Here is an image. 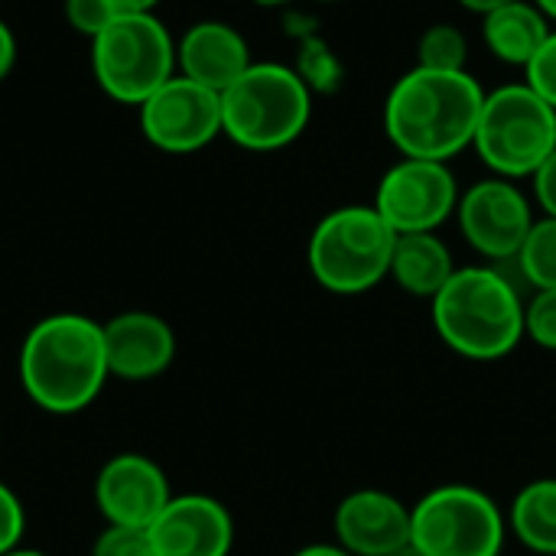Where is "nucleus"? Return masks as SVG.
<instances>
[{
    "instance_id": "1",
    "label": "nucleus",
    "mask_w": 556,
    "mask_h": 556,
    "mask_svg": "<svg viewBox=\"0 0 556 556\" xmlns=\"http://www.w3.org/2000/svg\"><path fill=\"white\" fill-rule=\"evenodd\" d=\"M485 104L469 72H433L414 65L394 81L384 101V130L401 156L450 163L476 140Z\"/></svg>"
},
{
    "instance_id": "2",
    "label": "nucleus",
    "mask_w": 556,
    "mask_h": 556,
    "mask_svg": "<svg viewBox=\"0 0 556 556\" xmlns=\"http://www.w3.org/2000/svg\"><path fill=\"white\" fill-rule=\"evenodd\" d=\"M108 352L101 323L81 313L39 319L20 345V384L26 397L55 417L81 414L104 391Z\"/></svg>"
},
{
    "instance_id": "3",
    "label": "nucleus",
    "mask_w": 556,
    "mask_h": 556,
    "mask_svg": "<svg viewBox=\"0 0 556 556\" xmlns=\"http://www.w3.org/2000/svg\"><path fill=\"white\" fill-rule=\"evenodd\" d=\"M430 313L443 345L469 362L508 358L525 339V300L495 267H456Z\"/></svg>"
},
{
    "instance_id": "4",
    "label": "nucleus",
    "mask_w": 556,
    "mask_h": 556,
    "mask_svg": "<svg viewBox=\"0 0 556 556\" xmlns=\"http://www.w3.org/2000/svg\"><path fill=\"white\" fill-rule=\"evenodd\" d=\"M309 85L296 68L280 62H251V68L222 91V134L251 153L290 147L309 127Z\"/></svg>"
},
{
    "instance_id": "5",
    "label": "nucleus",
    "mask_w": 556,
    "mask_h": 556,
    "mask_svg": "<svg viewBox=\"0 0 556 556\" xmlns=\"http://www.w3.org/2000/svg\"><path fill=\"white\" fill-rule=\"evenodd\" d=\"M397 235L375 205H342L319 218L306 244L313 280L336 296H358L391 277Z\"/></svg>"
},
{
    "instance_id": "6",
    "label": "nucleus",
    "mask_w": 556,
    "mask_h": 556,
    "mask_svg": "<svg viewBox=\"0 0 556 556\" xmlns=\"http://www.w3.org/2000/svg\"><path fill=\"white\" fill-rule=\"evenodd\" d=\"M91 46V75L117 101L140 108L176 75V39L156 13H117Z\"/></svg>"
},
{
    "instance_id": "7",
    "label": "nucleus",
    "mask_w": 556,
    "mask_h": 556,
    "mask_svg": "<svg viewBox=\"0 0 556 556\" xmlns=\"http://www.w3.org/2000/svg\"><path fill=\"white\" fill-rule=\"evenodd\" d=\"M472 147L502 179L534 176L556 150L554 108L528 81L485 91Z\"/></svg>"
},
{
    "instance_id": "8",
    "label": "nucleus",
    "mask_w": 556,
    "mask_h": 556,
    "mask_svg": "<svg viewBox=\"0 0 556 556\" xmlns=\"http://www.w3.org/2000/svg\"><path fill=\"white\" fill-rule=\"evenodd\" d=\"M505 515L476 485H440L410 508V541L424 556H502Z\"/></svg>"
},
{
    "instance_id": "9",
    "label": "nucleus",
    "mask_w": 556,
    "mask_h": 556,
    "mask_svg": "<svg viewBox=\"0 0 556 556\" xmlns=\"http://www.w3.org/2000/svg\"><path fill=\"white\" fill-rule=\"evenodd\" d=\"M459 182L450 163L401 156L378 182L375 208L394 235L437 231L456 215Z\"/></svg>"
},
{
    "instance_id": "10",
    "label": "nucleus",
    "mask_w": 556,
    "mask_h": 556,
    "mask_svg": "<svg viewBox=\"0 0 556 556\" xmlns=\"http://www.w3.org/2000/svg\"><path fill=\"white\" fill-rule=\"evenodd\" d=\"M140 134L163 153H199L222 134V94L173 75L137 108Z\"/></svg>"
},
{
    "instance_id": "11",
    "label": "nucleus",
    "mask_w": 556,
    "mask_h": 556,
    "mask_svg": "<svg viewBox=\"0 0 556 556\" xmlns=\"http://www.w3.org/2000/svg\"><path fill=\"white\" fill-rule=\"evenodd\" d=\"M456 222L476 254L489 261H515L534 225V212L515 179L492 176L459 195Z\"/></svg>"
},
{
    "instance_id": "12",
    "label": "nucleus",
    "mask_w": 556,
    "mask_h": 556,
    "mask_svg": "<svg viewBox=\"0 0 556 556\" xmlns=\"http://www.w3.org/2000/svg\"><path fill=\"white\" fill-rule=\"evenodd\" d=\"M169 498L166 472L143 453H117L94 476V505L104 525L150 528Z\"/></svg>"
},
{
    "instance_id": "13",
    "label": "nucleus",
    "mask_w": 556,
    "mask_h": 556,
    "mask_svg": "<svg viewBox=\"0 0 556 556\" xmlns=\"http://www.w3.org/2000/svg\"><path fill=\"white\" fill-rule=\"evenodd\" d=\"M147 531L153 556H228L235 547L231 511L202 492L173 495Z\"/></svg>"
},
{
    "instance_id": "14",
    "label": "nucleus",
    "mask_w": 556,
    "mask_h": 556,
    "mask_svg": "<svg viewBox=\"0 0 556 556\" xmlns=\"http://www.w3.org/2000/svg\"><path fill=\"white\" fill-rule=\"evenodd\" d=\"M108 371L121 381H156L176 362V332L173 326L147 309H127L101 323Z\"/></svg>"
},
{
    "instance_id": "15",
    "label": "nucleus",
    "mask_w": 556,
    "mask_h": 556,
    "mask_svg": "<svg viewBox=\"0 0 556 556\" xmlns=\"http://www.w3.org/2000/svg\"><path fill=\"white\" fill-rule=\"evenodd\" d=\"M336 544L352 556H388L410 541V508L381 489H358L336 505Z\"/></svg>"
},
{
    "instance_id": "16",
    "label": "nucleus",
    "mask_w": 556,
    "mask_h": 556,
    "mask_svg": "<svg viewBox=\"0 0 556 556\" xmlns=\"http://www.w3.org/2000/svg\"><path fill=\"white\" fill-rule=\"evenodd\" d=\"M251 62L248 39L222 20H199L176 42V72L218 94L231 88Z\"/></svg>"
},
{
    "instance_id": "17",
    "label": "nucleus",
    "mask_w": 556,
    "mask_h": 556,
    "mask_svg": "<svg viewBox=\"0 0 556 556\" xmlns=\"http://www.w3.org/2000/svg\"><path fill=\"white\" fill-rule=\"evenodd\" d=\"M453 274H456L453 251L437 231L397 235L394 257H391V280L404 293L417 300H433Z\"/></svg>"
},
{
    "instance_id": "18",
    "label": "nucleus",
    "mask_w": 556,
    "mask_h": 556,
    "mask_svg": "<svg viewBox=\"0 0 556 556\" xmlns=\"http://www.w3.org/2000/svg\"><path fill=\"white\" fill-rule=\"evenodd\" d=\"M551 33V20L534 7V0H511L482 16V39L489 52L521 68H528Z\"/></svg>"
},
{
    "instance_id": "19",
    "label": "nucleus",
    "mask_w": 556,
    "mask_h": 556,
    "mask_svg": "<svg viewBox=\"0 0 556 556\" xmlns=\"http://www.w3.org/2000/svg\"><path fill=\"white\" fill-rule=\"evenodd\" d=\"M508 531L531 554L556 556V479H534L515 495Z\"/></svg>"
},
{
    "instance_id": "20",
    "label": "nucleus",
    "mask_w": 556,
    "mask_h": 556,
    "mask_svg": "<svg viewBox=\"0 0 556 556\" xmlns=\"http://www.w3.org/2000/svg\"><path fill=\"white\" fill-rule=\"evenodd\" d=\"M521 277L534 290H554L556 287V218H534L518 257H515Z\"/></svg>"
},
{
    "instance_id": "21",
    "label": "nucleus",
    "mask_w": 556,
    "mask_h": 556,
    "mask_svg": "<svg viewBox=\"0 0 556 556\" xmlns=\"http://www.w3.org/2000/svg\"><path fill=\"white\" fill-rule=\"evenodd\" d=\"M469 62V42L466 33L453 23H437L424 29L417 42V65L433 72H466Z\"/></svg>"
},
{
    "instance_id": "22",
    "label": "nucleus",
    "mask_w": 556,
    "mask_h": 556,
    "mask_svg": "<svg viewBox=\"0 0 556 556\" xmlns=\"http://www.w3.org/2000/svg\"><path fill=\"white\" fill-rule=\"evenodd\" d=\"M296 72H300V78L309 85V91H336V85H339V78H342L339 62L332 59L329 46L319 42V39H306V42H303Z\"/></svg>"
},
{
    "instance_id": "23",
    "label": "nucleus",
    "mask_w": 556,
    "mask_h": 556,
    "mask_svg": "<svg viewBox=\"0 0 556 556\" xmlns=\"http://www.w3.org/2000/svg\"><path fill=\"white\" fill-rule=\"evenodd\" d=\"M525 339L544 352H556V287L534 290V296L525 303Z\"/></svg>"
},
{
    "instance_id": "24",
    "label": "nucleus",
    "mask_w": 556,
    "mask_h": 556,
    "mask_svg": "<svg viewBox=\"0 0 556 556\" xmlns=\"http://www.w3.org/2000/svg\"><path fill=\"white\" fill-rule=\"evenodd\" d=\"M91 556H153L150 531L147 528L104 525V531L91 544Z\"/></svg>"
},
{
    "instance_id": "25",
    "label": "nucleus",
    "mask_w": 556,
    "mask_h": 556,
    "mask_svg": "<svg viewBox=\"0 0 556 556\" xmlns=\"http://www.w3.org/2000/svg\"><path fill=\"white\" fill-rule=\"evenodd\" d=\"M62 13H65V23L81 33V36H98L117 13L108 0H65L62 3Z\"/></svg>"
},
{
    "instance_id": "26",
    "label": "nucleus",
    "mask_w": 556,
    "mask_h": 556,
    "mask_svg": "<svg viewBox=\"0 0 556 556\" xmlns=\"http://www.w3.org/2000/svg\"><path fill=\"white\" fill-rule=\"evenodd\" d=\"M525 81H528L551 108H556V29L547 36V42L538 49V55L528 62Z\"/></svg>"
},
{
    "instance_id": "27",
    "label": "nucleus",
    "mask_w": 556,
    "mask_h": 556,
    "mask_svg": "<svg viewBox=\"0 0 556 556\" xmlns=\"http://www.w3.org/2000/svg\"><path fill=\"white\" fill-rule=\"evenodd\" d=\"M23 531H26L23 502H20V495L7 482H0V556L20 547Z\"/></svg>"
},
{
    "instance_id": "28",
    "label": "nucleus",
    "mask_w": 556,
    "mask_h": 556,
    "mask_svg": "<svg viewBox=\"0 0 556 556\" xmlns=\"http://www.w3.org/2000/svg\"><path fill=\"white\" fill-rule=\"evenodd\" d=\"M534 182V199L544 208L547 218H556V150L538 166V173L531 176Z\"/></svg>"
},
{
    "instance_id": "29",
    "label": "nucleus",
    "mask_w": 556,
    "mask_h": 556,
    "mask_svg": "<svg viewBox=\"0 0 556 556\" xmlns=\"http://www.w3.org/2000/svg\"><path fill=\"white\" fill-rule=\"evenodd\" d=\"M16 65V36L7 26V20H0V81L13 72Z\"/></svg>"
},
{
    "instance_id": "30",
    "label": "nucleus",
    "mask_w": 556,
    "mask_h": 556,
    "mask_svg": "<svg viewBox=\"0 0 556 556\" xmlns=\"http://www.w3.org/2000/svg\"><path fill=\"white\" fill-rule=\"evenodd\" d=\"M114 7V13H153L160 7V0H108Z\"/></svg>"
},
{
    "instance_id": "31",
    "label": "nucleus",
    "mask_w": 556,
    "mask_h": 556,
    "mask_svg": "<svg viewBox=\"0 0 556 556\" xmlns=\"http://www.w3.org/2000/svg\"><path fill=\"white\" fill-rule=\"evenodd\" d=\"M293 556H352L349 551H342L339 544H309V547H300Z\"/></svg>"
},
{
    "instance_id": "32",
    "label": "nucleus",
    "mask_w": 556,
    "mask_h": 556,
    "mask_svg": "<svg viewBox=\"0 0 556 556\" xmlns=\"http://www.w3.org/2000/svg\"><path fill=\"white\" fill-rule=\"evenodd\" d=\"M466 10H472V13H492V10H498V7H505V3H511V0H459Z\"/></svg>"
},
{
    "instance_id": "33",
    "label": "nucleus",
    "mask_w": 556,
    "mask_h": 556,
    "mask_svg": "<svg viewBox=\"0 0 556 556\" xmlns=\"http://www.w3.org/2000/svg\"><path fill=\"white\" fill-rule=\"evenodd\" d=\"M534 7H538L551 23H556V0H534Z\"/></svg>"
},
{
    "instance_id": "34",
    "label": "nucleus",
    "mask_w": 556,
    "mask_h": 556,
    "mask_svg": "<svg viewBox=\"0 0 556 556\" xmlns=\"http://www.w3.org/2000/svg\"><path fill=\"white\" fill-rule=\"evenodd\" d=\"M388 556H424V554L417 551V544H414V541H407L404 547H397L394 554H388Z\"/></svg>"
},
{
    "instance_id": "35",
    "label": "nucleus",
    "mask_w": 556,
    "mask_h": 556,
    "mask_svg": "<svg viewBox=\"0 0 556 556\" xmlns=\"http://www.w3.org/2000/svg\"><path fill=\"white\" fill-rule=\"evenodd\" d=\"M3 556H49V554H42V551H33V547H16V551H10V554H3Z\"/></svg>"
},
{
    "instance_id": "36",
    "label": "nucleus",
    "mask_w": 556,
    "mask_h": 556,
    "mask_svg": "<svg viewBox=\"0 0 556 556\" xmlns=\"http://www.w3.org/2000/svg\"><path fill=\"white\" fill-rule=\"evenodd\" d=\"M251 3H257V7H287V3H293V0H251Z\"/></svg>"
},
{
    "instance_id": "37",
    "label": "nucleus",
    "mask_w": 556,
    "mask_h": 556,
    "mask_svg": "<svg viewBox=\"0 0 556 556\" xmlns=\"http://www.w3.org/2000/svg\"><path fill=\"white\" fill-rule=\"evenodd\" d=\"M319 3H342V0H319Z\"/></svg>"
},
{
    "instance_id": "38",
    "label": "nucleus",
    "mask_w": 556,
    "mask_h": 556,
    "mask_svg": "<svg viewBox=\"0 0 556 556\" xmlns=\"http://www.w3.org/2000/svg\"><path fill=\"white\" fill-rule=\"evenodd\" d=\"M554 127H556V108H554Z\"/></svg>"
}]
</instances>
